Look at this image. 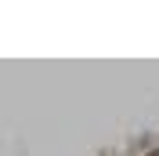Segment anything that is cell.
Wrapping results in <instances>:
<instances>
[{"instance_id":"obj_1","label":"cell","mask_w":159,"mask_h":156,"mask_svg":"<svg viewBox=\"0 0 159 156\" xmlns=\"http://www.w3.org/2000/svg\"><path fill=\"white\" fill-rule=\"evenodd\" d=\"M145 156H159V149H152V153H145Z\"/></svg>"}]
</instances>
